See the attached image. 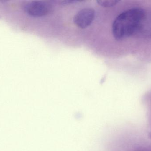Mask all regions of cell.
Wrapping results in <instances>:
<instances>
[{
	"label": "cell",
	"mask_w": 151,
	"mask_h": 151,
	"mask_svg": "<svg viewBox=\"0 0 151 151\" xmlns=\"http://www.w3.org/2000/svg\"><path fill=\"white\" fill-rule=\"evenodd\" d=\"M95 11L92 8H84L78 12L73 17L74 24L79 28L84 29L91 25L95 18Z\"/></svg>",
	"instance_id": "obj_3"
},
{
	"label": "cell",
	"mask_w": 151,
	"mask_h": 151,
	"mask_svg": "<svg viewBox=\"0 0 151 151\" xmlns=\"http://www.w3.org/2000/svg\"><path fill=\"white\" fill-rule=\"evenodd\" d=\"M143 9H129L118 15L112 27L113 35L117 40H122L134 34L139 30L145 18Z\"/></svg>",
	"instance_id": "obj_1"
},
{
	"label": "cell",
	"mask_w": 151,
	"mask_h": 151,
	"mask_svg": "<svg viewBox=\"0 0 151 151\" xmlns=\"http://www.w3.org/2000/svg\"><path fill=\"white\" fill-rule=\"evenodd\" d=\"M24 8L25 11L29 16L34 17H41L48 14L51 6L45 1H34L27 3Z\"/></svg>",
	"instance_id": "obj_2"
},
{
	"label": "cell",
	"mask_w": 151,
	"mask_h": 151,
	"mask_svg": "<svg viewBox=\"0 0 151 151\" xmlns=\"http://www.w3.org/2000/svg\"><path fill=\"white\" fill-rule=\"evenodd\" d=\"M119 1L117 0H99L96 1L99 5L105 8L113 7Z\"/></svg>",
	"instance_id": "obj_4"
}]
</instances>
